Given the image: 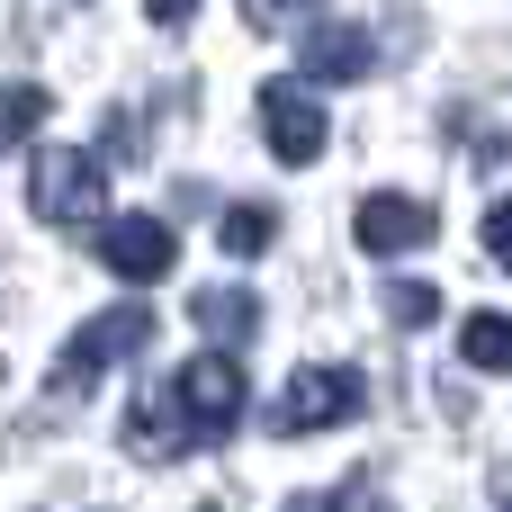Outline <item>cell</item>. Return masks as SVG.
<instances>
[{
    "label": "cell",
    "instance_id": "obj_1",
    "mask_svg": "<svg viewBox=\"0 0 512 512\" xmlns=\"http://www.w3.org/2000/svg\"><path fill=\"white\" fill-rule=\"evenodd\" d=\"M27 207H36L45 225H108V171H99V153L45 144V153L27 162Z\"/></svg>",
    "mask_w": 512,
    "mask_h": 512
},
{
    "label": "cell",
    "instance_id": "obj_2",
    "mask_svg": "<svg viewBox=\"0 0 512 512\" xmlns=\"http://www.w3.org/2000/svg\"><path fill=\"white\" fill-rule=\"evenodd\" d=\"M144 342H153V315H144V306H117V315H90V324H81V333L63 342V360L45 369V387H54V396H81V387H90L99 369L135 360Z\"/></svg>",
    "mask_w": 512,
    "mask_h": 512
},
{
    "label": "cell",
    "instance_id": "obj_3",
    "mask_svg": "<svg viewBox=\"0 0 512 512\" xmlns=\"http://www.w3.org/2000/svg\"><path fill=\"white\" fill-rule=\"evenodd\" d=\"M369 414V378L360 369H297L288 396L270 405V432H333V423H360Z\"/></svg>",
    "mask_w": 512,
    "mask_h": 512
},
{
    "label": "cell",
    "instance_id": "obj_4",
    "mask_svg": "<svg viewBox=\"0 0 512 512\" xmlns=\"http://www.w3.org/2000/svg\"><path fill=\"white\" fill-rule=\"evenodd\" d=\"M171 396H180V414H189V441H225V432L243 423V369H234V351H198V360L171 378Z\"/></svg>",
    "mask_w": 512,
    "mask_h": 512
},
{
    "label": "cell",
    "instance_id": "obj_5",
    "mask_svg": "<svg viewBox=\"0 0 512 512\" xmlns=\"http://www.w3.org/2000/svg\"><path fill=\"white\" fill-rule=\"evenodd\" d=\"M261 135L279 162H315L324 153V108H315V81H261Z\"/></svg>",
    "mask_w": 512,
    "mask_h": 512
},
{
    "label": "cell",
    "instance_id": "obj_6",
    "mask_svg": "<svg viewBox=\"0 0 512 512\" xmlns=\"http://www.w3.org/2000/svg\"><path fill=\"white\" fill-rule=\"evenodd\" d=\"M99 261H108L117 279L153 288V279H171L180 243H171V225H162V216H117V225H99Z\"/></svg>",
    "mask_w": 512,
    "mask_h": 512
},
{
    "label": "cell",
    "instance_id": "obj_7",
    "mask_svg": "<svg viewBox=\"0 0 512 512\" xmlns=\"http://www.w3.org/2000/svg\"><path fill=\"white\" fill-rule=\"evenodd\" d=\"M126 450H135L144 468H162V459H180V450H189V414H180V396H171V387L135 396V414H126Z\"/></svg>",
    "mask_w": 512,
    "mask_h": 512
},
{
    "label": "cell",
    "instance_id": "obj_8",
    "mask_svg": "<svg viewBox=\"0 0 512 512\" xmlns=\"http://www.w3.org/2000/svg\"><path fill=\"white\" fill-rule=\"evenodd\" d=\"M432 207L423 198H360V252H423Z\"/></svg>",
    "mask_w": 512,
    "mask_h": 512
},
{
    "label": "cell",
    "instance_id": "obj_9",
    "mask_svg": "<svg viewBox=\"0 0 512 512\" xmlns=\"http://www.w3.org/2000/svg\"><path fill=\"white\" fill-rule=\"evenodd\" d=\"M378 54H369V27H315L306 36V81H360Z\"/></svg>",
    "mask_w": 512,
    "mask_h": 512
},
{
    "label": "cell",
    "instance_id": "obj_10",
    "mask_svg": "<svg viewBox=\"0 0 512 512\" xmlns=\"http://www.w3.org/2000/svg\"><path fill=\"white\" fill-rule=\"evenodd\" d=\"M189 315H198L207 333H225V342L261 333V297H243V288H198V297H189Z\"/></svg>",
    "mask_w": 512,
    "mask_h": 512
},
{
    "label": "cell",
    "instance_id": "obj_11",
    "mask_svg": "<svg viewBox=\"0 0 512 512\" xmlns=\"http://www.w3.org/2000/svg\"><path fill=\"white\" fill-rule=\"evenodd\" d=\"M459 360L468 369H512V315H468L459 324Z\"/></svg>",
    "mask_w": 512,
    "mask_h": 512
},
{
    "label": "cell",
    "instance_id": "obj_12",
    "mask_svg": "<svg viewBox=\"0 0 512 512\" xmlns=\"http://www.w3.org/2000/svg\"><path fill=\"white\" fill-rule=\"evenodd\" d=\"M36 126H45V90H36V81H9V90H0V153L27 144Z\"/></svg>",
    "mask_w": 512,
    "mask_h": 512
},
{
    "label": "cell",
    "instance_id": "obj_13",
    "mask_svg": "<svg viewBox=\"0 0 512 512\" xmlns=\"http://www.w3.org/2000/svg\"><path fill=\"white\" fill-rule=\"evenodd\" d=\"M216 234H225V252H234V261H261V243L279 234V216H270V207H225V225H216Z\"/></svg>",
    "mask_w": 512,
    "mask_h": 512
},
{
    "label": "cell",
    "instance_id": "obj_14",
    "mask_svg": "<svg viewBox=\"0 0 512 512\" xmlns=\"http://www.w3.org/2000/svg\"><path fill=\"white\" fill-rule=\"evenodd\" d=\"M387 315L414 333V324H432V315H441V288H432V279H396V288H387Z\"/></svg>",
    "mask_w": 512,
    "mask_h": 512
},
{
    "label": "cell",
    "instance_id": "obj_15",
    "mask_svg": "<svg viewBox=\"0 0 512 512\" xmlns=\"http://www.w3.org/2000/svg\"><path fill=\"white\" fill-rule=\"evenodd\" d=\"M324 0H243V18L252 27H297V18H315Z\"/></svg>",
    "mask_w": 512,
    "mask_h": 512
},
{
    "label": "cell",
    "instance_id": "obj_16",
    "mask_svg": "<svg viewBox=\"0 0 512 512\" xmlns=\"http://www.w3.org/2000/svg\"><path fill=\"white\" fill-rule=\"evenodd\" d=\"M486 252H495V270H512V198H495V216H486Z\"/></svg>",
    "mask_w": 512,
    "mask_h": 512
},
{
    "label": "cell",
    "instance_id": "obj_17",
    "mask_svg": "<svg viewBox=\"0 0 512 512\" xmlns=\"http://www.w3.org/2000/svg\"><path fill=\"white\" fill-rule=\"evenodd\" d=\"M144 9H153V27H180V18H198L207 0H144Z\"/></svg>",
    "mask_w": 512,
    "mask_h": 512
},
{
    "label": "cell",
    "instance_id": "obj_18",
    "mask_svg": "<svg viewBox=\"0 0 512 512\" xmlns=\"http://www.w3.org/2000/svg\"><path fill=\"white\" fill-rule=\"evenodd\" d=\"M333 512H387V504H378V486L360 477V486H342V504H333Z\"/></svg>",
    "mask_w": 512,
    "mask_h": 512
},
{
    "label": "cell",
    "instance_id": "obj_19",
    "mask_svg": "<svg viewBox=\"0 0 512 512\" xmlns=\"http://www.w3.org/2000/svg\"><path fill=\"white\" fill-rule=\"evenodd\" d=\"M288 512H315V504H288Z\"/></svg>",
    "mask_w": 512,
    "mask_h": 512
}]
</instances>
